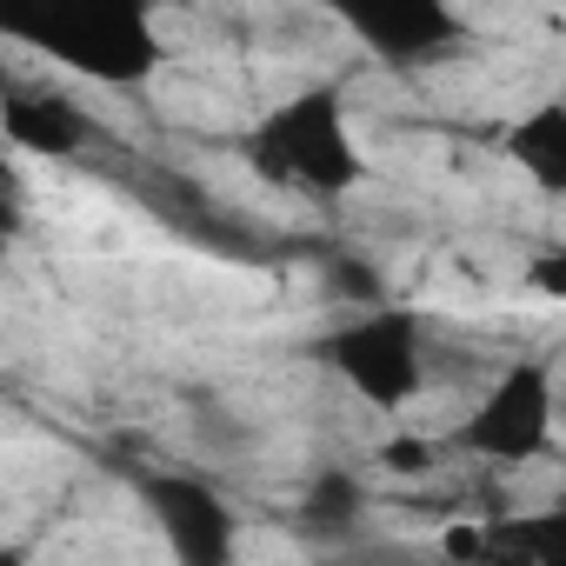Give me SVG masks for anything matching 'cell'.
<instances>
[{"mask_svg":"<svg viewBox=\"0 0 566 566\" xmlns=\"http://www.w3.org/2000/svg\"><path fill=\"white\" fill-rule=\"evenodd\" d=\"M0 34L87 87H147L167 61L154 0H0Z\"/></svg>","mask_w":566,"mask_h":566,"instance_id":"obj_1","label":"cell"},{"mask_svg":"<svg viewBox=\"0 0 566 566\" xmlns=\"http://www.w3.org/2000/svg\"><path fill=\"white\" fill-rule=\"evenodd\" d=\"M247 167L266 187H287L307 200H340L367 180V154L354 140L340 87H301L287 101H273L260 127L247 134Z\"/></svg>","mask_w":566,"mask_h":566,"instance_id":"obj_2","label":"cell"},{"mask_svg":"<svg viewBox=\"0 0 566 566\" xmlns=\"http://www.w3.org/2000/svg\"><path fill=\"white\" fill-rule=\"evenodd\" d=\"M553 427H559L553 367L546 360H506L480 387V400L467 407L453 447L467 460H486V467H533L553 453Z\"/></svg>","mask_w":566,"mask_h":566,"instance_id":"obj_3","label":"cell"},{"mask_svg":"<svg viewBox=\"0 0 566 566\" xmlns=\"http://www.w3.org/2000/svg\"><path fill=\"white\" fill-rule=\"evenodd\" d=\"M327 367L380 413H400L420 400V387L433 380L427 367V327L420 314L380 301V307H360L347 327L327 334Z\"/></svg>","mask_w":566,"mask_h":566,"instance_id":"obj_4","label":"cell"},{"mask_svg":"<svg viewBox=\"0 0 566 566\" xmlns=\"http://www.w3.org/2000/svg\"><path fill=\"white\" fill-rule=\"evenodd\" d=\"M321 8L387 67H433L467 41L453 0H321Z\"/></svg>","mask_w":566,"mask_h":566,"instance_id":"obj_5","label":"cell"},{"mask_svg":"<svg viewBox=\"0 0 566 566\" xmlns=\"http://www.w3.org/2000/svg\"><path fill=\"white\" fill-rule=\"evenodd\" d=\"M140 500H147V513H154V526H160V539H167L174 559H187V566L233 559L240 520H233V506L220 500L213 480H200V473H147Z\"/></svg>","mask_w":566,"mask_h":566,"instance_id":"obj_6","label":"cell"},{"mask_svg":"<svg viewBox=\"0 0 566 566\" xmlns=\"http://www.w3.org/2000/svg\"><path fill=\"white\" fill-rule=\"evenodd\" d=\"M0 127H8L14 154H41V160H74L94 140V114L54 81H14L0 94Z\"/></svg>","mask_w":566,"mask_h":566,"instance_id":"obj_7","label":"cell"},{"mask_svg":"<svg viewBox=\"0 0 566 566\" xmlns=\"http://www.w3.org/2000/svg\"><path fill=\"white\" fill-rule=\"evenodd\" d=\"M506 160L539 187L566 200V101H539L506 127Z\"/></svg>","mask_w":566,"mask_h":566,"instance_id":"obj_8","label":"cell"},{"mask_svg":"<svg viewBox=\"0 0 566 566\" xmlns=\"http://www.w3.org/2000/svg\"><path fill=\"white\" fill-rule=\"evenodd\" d=\"M360 513H367V486H360L347 467H327V473L301 493V526H307V533H321V539L354 533V526H360Z\"/></svg>","mask_w":566,"mask_h":566,"instance_id":"obj_9","label":"cell"},{"mask_svg":"<svg viewBox=\"0 0 566 566\" xmlns=\"http://www.w3.org/2000/svg\"><path fill=\"white\" fill-rule=\"evenodd\" d=\"M493 553H520V559H539V566H566V500L546 506V513H506L486 526Z\"/></svg>","mask_w":566,"mask_h":566,"instance_id":"obj_10","label":"cell"},{"mask_svg":"<svg viewBox=\"0 0 566 566\" xmlns=\"http://www.w3.org/2000/svg\"><path fill=\"white\" fill-rule=\"evenodd\" d=\"M321 273H327L334 301H347L354 314H360V307H380V301H394L387 273H380V266H374L367 253H327V260H321Z\"/></svg>","mask_w":566,"mask_h":566,"instance_id":"obj_11","label":"cell"},{"mask_svg":"<svg viewBox=\"0 0 566 566\" xmlns=\"http://www.w3.org/2000/svg\"><path fill=\"white\" fill-rule=\"evenodd\" d=\"M193 427H200V440H207L213 453H240V447H247V427H240L227 407H193Z\"/></svg>","mask_w":566,"mask_h":566,"instance_id":"obj_12","label":"cell"},{"mask_svg":"<svg viewBox=\"0 0 566 566\" xmlns=\"http://www.w3.org/2000/svg\"><path fill=\"white\" fill-rule=\"evenodd\" d=\"M526 287L546 294V301H566V247H539L526 260Z\"/></svg>","mask_w":566,"mask_h":566,"instance_id":"obj_13","label":"cell"},{"mask_svg":"<svg viewBox=\"0 0 566 566\" xmlns=\"http://www.w3.org/2000/svg\"><path fill=\"white\" fill-rule=\"evenodd\" d=\"M387 467H394V473H427V467H433V447L400 440V447H387Z\"/></svg>","mask_w":566,"mask_h":566,"instance_id":"obj_14","label":"cell"}]
</instances>
